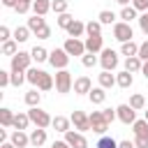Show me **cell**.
Wrapping results in <instances>:
<instances>
[{"mask_svg":"<svg viewBox=\"0 0 148 148\" xmlns=\"http://www.w3.org/2000/svg\"><path fill=\"white\" fill-rule=\"evenodd\" d=\"M28 116H30V123H32L35 127H42V130L51 127V123H53V118L49 116V111H44V109H39V106H30V109H28Z\"/></svg>","mask_w":148,"mask_h":148,"instance_id":"6da1fadb","label":"cell"},{"mask_svg":"<svg viewBox=\"0 0 148 148\" xmlns=\"http://www.w3.org/2000/svg\"><path fill=\"white\" fill-rule=\"evenodd\" d=\"M32 67V56H30V51H18L14 58H12V62H9V69L12 72H28Z\"/></svg>","mask_w":148,"mask_h":148,"instance_id":"7a4b0ae2","label":"cell"},{"mask_svg":"<svg viewBox=\"0 0 148 148\" xmlns=\"http://www.w3.org/2000/svg\"><path fill=\"white\" fill-rule=\"evenodd\" d=\"M72 88H74L72 72H67V69H58V72H56V90H58L60 95H67V92H72Z\"/></svg>","mask_w":148,"mask_h":148,"instance_id":"3957f363","label":"cell"},{"mask_svg":"<svg viewBox=\"0 0 148 148\" xmlns=\"http://www.w3.org/2000/svg\"><path fill=\"white\" fill-rule=\"evenodd\" d=\"M118 62H120L118 51H113V49H104V51L99 53V65H102L104 72H113V69L118 67Z\"/></svg>","mask_w":148,"mask_h":148,"instance_id":"277c9868","label":"cell"},{"mask_svg":"<svg viewBox=\"0 0 148 148\" xmlns=\"http://www.w3.org/2000/svg\"><path fill=\"white\" fill-rule=\"evenodd\" d=\"M113 37H116L120 44H125V42H132L134 30H132V25H130V23L118 21V23H113Z\"/></svg>","mask_w":148,"mask_h":148,"instance_id":"5b68a950","label":"cell"},{"mask_svg":"<svg viewBox=\"0 0 148 148\" xmlns=\"http://www.w3.org/2000/svg\"><path fill=\"white\" fill-rule=\"evenodd\" d=\"M69 118H72V125H74V130H76V132H81V134H83V132H88V130H90V116H88L86 111L76 109V111H72V116H69Z\"/></svg>","mask_w":148,"mask_h":148,"instance_id":"8992f818","label":"cell"},{"mask_svg":"<svg viewBox=\"0 0 148 148\" xmlns=\"http://www.w3.org/2000/svg\"><path fill=\"white\" fill-rule=\"evenodd\" d=\"M88 116H90V130H92L95 134L104 136V134L109 132V123L104 120V113H102V111H92V113H88Z\"/></svg>","mask_w":148,"mask_h":148,"instance_id":"52a82bcc","label":"cell"},{"mask_svg":"<svg viewBox=\"0 0 148 148\" xmlns=\"http://www.w3.org/2000/svg\"><path fill=\"white\" fill-rule=\"evenodd\" d=\"M49 62H51V67H56V69H67L69 56H67L65 49H53V51L49 53Z\"/></svg>","mask_w":148,"mask_h":148,"instance_id":"ba28073f","label":"cell"},{"mask_svg":"<svg viewBox=\"0 0 148 148\" xmlns=\"http://www.w3.org/2000/svg\"><path fill=\"white\" fill-rule=\"evenodd\" d=\"M62 49L67 51V56H86L88 51H86V42H81V39H74V37H67V42L62 44Z\"/></svg>","mask_w":148,"mask_h":148,"instance_id":"9c48e42d","label":"cell"},{"mask_svg":"<svg viewBox=\"0 0 148 148\" xmlns=\"http://www.w3.org/2000/svg\"><path fill=\"white\" fill-rule=\"evenodd\" d=\"M116 113H118V120L123 125H134V120H136V111L130 104H118L116 106Z\"/></svg>","mask_w":148,"mask_h":148,"instance_id":"30bf717a","label":"cell"},{"mask_svg":"<svg viewBox=\"0 0 148 148\" xmlns=\"http://www.w3.org/2000/svg\"><path fill=\"white\" fill-rule=\"evenodd\" d=\"M65 141H67L72 148H88V139H86L81 132H76V130L65 132Z\"/></svg>","mask_w":148,"mask_h":148,"instance_id":"8fae6325","label":"cell"},{"mask_svg":"<svg viewBox=\"0 0 148 148\" xmlns=\"http://www.w3.org/2000/svg\"><path fill=\"white\" fill-rule=\"evenodd\" d=\"M86 51H88V53H102V51H104V39H102V35L86 37Z\"/></svg>","mask_w":148,"mask_h":148,"instance_id":"7c38bea8","label":"cell"},{"mask_svg":"<svg viewBox=\"0 0 148 148\" xmlns=\"http://www.w3.org/2000/svg\"><path fill=\"white\" fill-rule=\"evenodd\" d=\"M90 90H92V81H90L88 76L74 79V92H76V95H88Z\"/></svg>","mask_w":148,"mask_h":148,"instance_id":"4fadbf2b","label":"cell"},{"mask_svg":"<svg viewBox=\"0 0 148 148\" xmlns=\"http://www.w3.org/2000/svg\"><path fill=\"white\" fill-rule=\"evenodd\" d=\"M9 141H12L16 148H25V146H30V134H25L23 130H14L12 136H9Z\"/></svg>","mask_w":148,"mask_h":148,"instance_id":"5bb4252c","label":"cell"},{"mask_svg":"<svg viewBox=\"0 0 148 148\" xmlns=\"http://www.w3.org/2000/svg\"><path fill=\"white\" fill-rule=\"evenodd\" d=\"M51 127H53L56 132L65 134V132H69V130H72V118H65V116H56V118H53V123H51Z\"/></svg>","mask_w":148,"mask_h":148,"instance_id":"9a60e30c","label":"cell"},{"mask_svg":"<svg viewBox=\"0 0 148 148\" xmlns=\"http://www.w3.org/2000/svg\"><path fill=\"white\" fill-rule=\"evenodd\" d=\"M46 143V130H42V127H35L32 132H30V146H35V148H42Z\"/></svg>","mask_w":148,"mask_h":148,"instance_id":"2e32d148","label":"cell"},{"mask_svg":"<svg viewBox=\"0 0 148 148\" xmlns=\"http://www.w3.org/2000/svg\"><path fill=\"white\" fill-rule=\"evenodd\" d=\"M65 32H67L69 37L79 39V37H83V35H86V23H83V21H79V18H74V23H72V25H69Z\"/></svg>","mask_w":148,"mask_h":148,"instance_id":"e0dca14e","label":"cell"},{"mask_svg":"<svg viewBox=\"0 0 148 148\" xmlns=\"http://www.w3.org/2000/svg\"><path fill=\"white\" fill-rule=\"evenodd\" d=\"M97 83H99L104 90H109V88H113V86H116V74H111V72H104V69H102V72L97 74Z\"/></svg>","mask_w":148,"mask_h":148,"instance_id":"ac0fdd59","label":"cell"},{"mask_svg":"<svg viewBox=\"0 0 148 148\" xmlns=\"http://www.w3.org/2000/svg\"><path fill=\"white\" fill-rule=\"evenodd\" d=\"M132 83H134V76H132L127 69H123V72L116 74V86H118V88H125V90H127V88H132Z\"/></svg>","mask_w":148,"mask_h":148,"instance_id":"d6986e66","label":"cell"},{"mask_svg":"<svg viewBox=\"0 0 148 148\" xmlns=\"http://www.w3.org/2000/svg\"><path fill=\"white\" fill-rule=\"evenodd\" d=\"M51 2H53V0H35V2H32V14L46 16V14L51 12Z\"/></svg>","mask_w":148,"mask_h":148,"instance_id":"ffe728a7","label":"cell"},{"mask_svg":"<svg viewBox=\"0 0 148 148\" xmlns=\"http://www.w3.org/2000/svg\"><path fill=\"white\" fill-rule=\"evenodd\" d=\"M141 67H143V60H141L139 56L125 58V69H127L130 74H136V72H141Z\"/></svg>","mask_w":148,"mask_h":148,"instance_id":"44dd1931","label":"cell"},{"mask_svg":"<svg viewBox=\"0 0 148 148\" xmlns=\"http://www.w3.org/2000/svg\"><path fill=\"white\" fill-rule=\"evenodd\" d=\"M23 99H25L28 106H39V102H42V90H39V88H30Z\"/></svg>","mask_w":148,"mask_h":148,"instance_id":"7402d4cb","label":"cell"},{"mask_svg":"<svg viewBox=\"0 0 148 148\" xmlns=\"http://www.w3.org/2000/svg\"><path fill=\"white\" fill-rule=\"evenodd\" d=\"M88 99H90L92 104H104V99H106V90H104L102 86H95V88L88 92Z\"/></svg>","mask_w":148,"mask_h":148,"instance_id":"603a6c76","label":"cell"},{"mask_svg":"<svg viewBox=\"0 0 148 148\" xmlns=\"http://www.w3.org/2000/svg\"><path fill=\"white\" fill-rule=\"evenodd\" d=\"M28 28H30V32H39L42 28H46V18L44 16H37V14H32V18H28Z\"/></svg>","mask_w":148,"mask_h":148,"instance_id":"cb8c5ba5","label":"cell"},{"mask_svg":"<svg viewBox=\"0 0 148 148\" xmlns=\"http://www.w3.org/2000/svg\"><path fill=\"white\" fill-rule=\"evenodd\" d=\"M14 116H16V113H14L12 109L2 106V109H0V125H2V127H14Z\"/></svg>","mask_w":148,"mask_h":148,"instance_id":"d4e9b609","label":"cell"},{"mask_svg":"<svg viewBox=\"0 0 148 148\" xmlns=\"http://www.w3.org/2000/svg\"><path fill=\"white\" fill-rule=\"evenodd\" d=\"M28 125H30V116H28V111L23 113V111H18L16 116H14V130H28Z\"/></svg>","mask_w":148,"mask_h":148,"instance_id":"484cf974","label":"cell"},{"mask_svg":"<svg viewBox=\"0 0 148 148\" xmlns=\"http://www.w3.org/2000/svg\"><path fill=\"white\" fill-rule=\"evenodd\" d=\"M120 53L125 56V58H132V56H139V44L132 39V42H125V44H120Z\"/></svg>","mask_w":148,"mask_h":148,"instance_id":"4316f807","label":"cell"},{"mask_svg":"<svg viewBox=\"0 0 148 148\" xmlns=\"http://www.w3.org/2000/svg\"><path fill=\"white\" fill-rule=\"evenodd\" d=\"M132 130H134V136H148V120L146 118H136Z\"/></svg>","mask_w":148,"mask_h":148,"instance_id":"83f0119b","label":"cell"},{"mask_svg":"<svg viewBox=\"0 0 148 148\" xmlns=\"http://www.w3.org/2000/svg\"><path fill=\"white\" fill-rule=\"evenodd\" d=\"M120 18H123L125 23H132L134 18L139 21V12H136L132 5H127V7H123V9H120Z\"/></svg>","mask_w":148,"mask_h":148,"instance_id":"f1b7e54d","label":"cell"},{"mask_svg":"<svg viewBox=\"0 0 148 148\" xmlns=\"http://www.w3.org/2000/svg\"><path fill=\"white\" fill-rule=\"evenodd\" d=\"M2 56H9V58H14L16 53H18V42L16 39H9V42H2Z\"/></svg>","mask_w":148,"mask_h":148,"instance_id":"f546056e","label":"cell"},{"mask_svg":"<svg viewBox=\"0 0 148 148\" xmlns=\"http://www.w3.org/2000/svg\"><path fill=\"white\" fill-rule=\"evenodd\" d=\"M97 21H99L102 25H111V23H118V21H116V14H113L111 9H102V12L97 14Z\"/></svg>","mask_w":148,"mask_h":148,"instance_id":"4dcf8cb0","label":"cell"},{"mask_svg":"<svg viewBox=\"0 0 148 148\" xmlns=\"http://www.w3.org/2000/svg\"><path fill=\"white\" fill-rule=\"evenodd\" d=\"M49 53H51V51H46L44 46H35V49L30 51V56H32L35 62H46V60H49Z\"/></svg>","mask_w":148,"mask_h":148,"instance_id":"1f68e13d","label":"cell"},{"mask_svg":"<svg viewBox=\"0 0 148 148\" xmlns=\"http://www.w3.org/2000/svg\"><path fill=\"white\" fill-rule=\"evenodd\" d=\"M42 74H44V69H39V67H30V69L25 72V79H28V83H32V86L37 88V83H39Z\"/></svg>","mask_w":148,"mask_h":148,"instance_id":"d6a6232c","label":"cell"},{"mask_svg":"<svg viewBox=\"0 0 148 148\" xmlns=\"http://www.w3.org/2000/svg\"><path fill=\"white\" fill-rule=\"evenodd\" d=\"M53 86H56V79H53L51 74H46V72H44V74H42V79H39V83H37V88H39L42 92H46V90H51Z\"/></svg>","mask_w":148,"mask_h":148,"instance_id":"836d02e7","label":"cell"},{"mask_svg":"<svg viewBox=\"0 0 148 148\" xmlns=\"http://www.w3.org/2000/svg\"><path fill=\"white\" fill-rule=\"evenodd\" d=\"M134 111H141L143 106H146V97L141 95V92H134V95H130V102H127Z\"/></svg>","mask_w":148,"mask_h":148,"instance_id":"e575fe53","label":"cell"},{"mask_svg":"<svg viewBox=\"0 0 148 148\" xmlns=\"http://www.w3.org/2000/svg\"><path fill=\"white\" fill-rule=\"evenodd\" d=\"M14 39H16L18 44L28 42V39H30V28H28V25H18V28L14 30Z\"/></svg>","mask_w":148,"mask_h":148,"instance_id":"d590c367","label":"cell"},{"mask_svg":"<svg viewBox=\"0 0 148 148\" xmlns=\"http://www.w3.org/2000/svg\"><path fill=\"white\" fill-rule=\"evenodd\" d=\"M86 35H88V37L102 35V23H99V21H88V23H86Z\"/></svg>","mask_w":148,"mask_h":148,"instance_id":"8d00e7d4","label":"cell"},{"mask_svg":"<svg viewBox=\"0 0 148 148\" xmlns=\"http://www.w3.org/2000/svg\"><path fill=\"white\" fill-rule=\"evenodd\" d=\"M67 7H69L67 0H53V2H51V12H56L58 16H60V14H67Z\"/></svg>","mask_w":148,"mask_h":148,"instance_id":"74e56055","label":"cell"},{"mask_svg":"<svg viewBox=\"0 0 148 148\" xmlns=\"http://www.w3.org/2000/svg\"><path fill=\"white\" fill-rule=\"evenodd\" d=\"M97 148H118V141H116L113 136L104 134V136H99V141H97Z\"/></svg>","mask_w":148,"mask_h":148,"instance_id":"f35d334b","label":"cell"},{"mask_svg":"<svg viewBox=\"0 0 148 148\" xmlns=\"http://www.w3.org/2000/svg\"><path fill=\"white\" fill-rule=\"evenodd\" d=\"M72 23H74V16H72V14H60V16H58V28L67 30Z\"/></svg>","mask_w":148,"mask_h":148,"instance_id":"ab89813d","label":"cell"},{"mask_svg":"<svg viewBox=\"0 0 148 148\" xmlns=\"http://www.w3.org/2000/svg\"><path fill=\"white\" fill-rule=\"evenodd\" d=\"M81 62H83V67H95L99 62V58H97V53H86L81 58Z\"/></svg>","mask_w":148,"mask_h":148,"instance_id":"60d3db41","label":"cell"},{"mask_svg":"<svg viewBox=\"0 0 148 148\" xmlns=\"http://www.w3.org/2000/svg\"><path fill=\"white\" fill-rule=\"evenodd\" d=\"M23 81H28L25 79V72H12V86H23Z\"/></svg>","mask_w":148,"mask_h":148,"instance_id":"b9f144b4","label":"cell"},{"mask_svg":"<svg viewBox=\"0 0 148 148\" xmlns=\"http://www.w3.org/2000/svg\"><path fill=\"white\" fill-rule=\"evenodd\" d=\"M7 86H12V72L0 69V88H7Z\"/></svg>","mask_w":148,"mask_h":148,"instance_id":"7bdbcfd3","label":"cell"},{"mask_svg":"<svg viewBox=\"0 0 148 148\" xmlns=\"http://www.w3.org/2000/svg\"><path fill=\"white\" fill-rule=\"evenodd\" d=\"M9 39H14V32L7 25H0V42H9Z\"/></svg>","mask_w":148,"mask_h":148,"instance_id":"ee69618b","label":"cell"},{"mask_svg":"<svg viewBox=\"0 0 148 148\" xmlns=\"http://www.w3.org/2000/svg\"><path fill=\"white\" fill-rule=\"evenodd\" d=\"M102 113H104V120L111 125L113 120H118V113H116V109H102Z\"/></svg>","mask_w":148,"mask_h":148,"instance_id":"f6af8a7d","label":"cell"},{"mask_svg":"<svg viewBox=\"0 0 148 148\" xmlns=\"http://www.w3.org/2000/svg\"><path fill=\"white\" fill-rule=\"evenodd\" d=\"M30 9H32V5H28V2H21V0H18V2H16V7H14V12H16V14H28Z\"/></svg>","mask_w":148,"mask_h":148,"instance_id":"bcb514c9","label":"cell"},{"mask_svg":"<svg viewBox=\"0 0 148 148\" xmlns=\"http://www.w3.org/2000/svg\"><path fill=\"white\" fill-rule=\"evenodd\" d=\"M139 58H141V60H143V62H146V60H148V39H146V42H141V44H139Z\"/></svg>","mask_w":148,"mask_h":148,"instance_id":"7dc6e473","label":"cell"},{"mask_svg":"<svg viewBox=\"0 0 148 148\" xmlns=\"http://www.w3.org/2000/svg\"><path fill=\"white\" fill-rule=\"evenodd\" d=\"M139 28H141V30L148 35V12H143V14L139 16Z\"/></svg>","mask_w":148,"mask_h":148,"instance_id":"c3c4849f","label":"cell"},{"mask_svg":"<svg viewBox=\"0 0 148 148\" xmlns=\"http://www.w3.org/2000/svg\"><path fill=\"white\" fill-rule=\"evenodd\" d=\"M134 146L136 148H148V136H134Z\"/></svg>","mask_w":148,"mask_h":148,"instance_id":"681fc988","label":"cell"},{"mask_svg":"<svg viewBox=\"0 0 148 148\" xmlns=\"http://www.w3.org/2000/svg\"><path fill=\"white\" fill-rule=\"evenodd\" d=\"M37 37H39V39H49V37H51V28H49V25L42 28V30L37 32Z\"/></svg>","mask_w":148,"mask_h":148,"instance_id":"f907efd6","label":"cell"},{"mask_svg":"<svg viewBox=\"0 0 148 148\" xmlns=\"http://www.w3.org/2000/svg\"><path fill=\"white\" fill-rule=\"evenodd\" d=\"M51 148H72V146H69L65 139H60V141H53V143H51Z\"/></svg>","mask_w":148,"mask_h":148,"instance_id":"816d5d0a","label":"cell"},{"mask_svg":"<svg viewBox=\"0 0 148 148\" xmlns=\"http://www.w3.org/2000/svg\"><path fill=\"white\" fill-rule=\"evenodd\" d=\"M118 148H136V146H134V141H127L125 139V141H118Z\"/></svg>","mask_w":148,"mask_h":148,"instance_id":"f5cc1de1","label":"cell"},{"mask_svg":"<svg viewBox=\"0 0 148 148\" xmlns=\"http://www.w3.org/2000/svg\"><path fill=\"white\" fill-rule=\"evenodd\" d=\"M0 2H2V5H5V7H12V9H14V7H16V2H18V0H0Z\"/></svg>","mask_w":148,"mask_h":148,"instance_id":"db71d44e","label":"cell"},{"mask_svg":"<svg viewBox=\"0 0 148 148\" xmlns=\"http://www.w3.org/2000/svg\"><path fill=\"white\" fill-rule=\"evenodd\" d=\"M141 74H143V76H146V79H148V60H146V62H143V67H141Z\"/></svg>","mask_w":148,"mask_h":148,"instance_id":"11a10c76","label":"cell"},{"mask_svg":"<svg viewBox=\"0 0 148 148\" xmlns=\"http://www.w3.org/2000/svg\"><path fill=\"white\" fill-rule=\"evenodd\" d=\"M5 141H7V132H5V130H0V143H5Z\"/></svg>","mask_w":148,"mask_h":148,"instance_id":"9f6ffc18","label":"cell"},{"mask_svg":"<svg viewBox=\"0 0 148 148\" xmlns=\"http://www.w3.org/2000/svg\"><path fill=\"white\" fill-rule=\"evenodd\" d=\"M0 148H16L12 141H5V143H0Z\"/></svg>","mask_w":148,"mask_h":148,"instance_id":"6f0895ef","label":"cell"},{"mask_svg":"<svg viewBox=\"0 0 148 148\" xmlns=\"http://www.w3.org/2000/svg\"><path fill=\"white\" fill-rule=\"evenodd\" d=\"M116 2H118V5H120V7H127V5H130V2H132V0H116Z\"/></svg>","mask_w":148,"mask_h":148,"instance_id":"680465c9","label":"cell"},{"mask_svg":"<svg viewBox=\"0 0 148 148\" xmlns=\"http://www.w3.org/2000/svg\"><path fill=\"white\" fill-rule=\"evenodd\" d=\"M21 2H28V5H32V2H35V0H21Z\"/></svg>","mask_w":148,"mask_h":148,"instance_id":"91938a15","label":"cell"},{"mask_svg":"<svg viewBox=\"0 0 148 148\" xmlns=\"http://www.w3.org/2000/svg\"><path fill=\"white\" fill-rule=\"evenodd\" d=\"M143 118H146V120H148V111H146V116H143Z\"/></svg>","mask_w":148,"mask_h":148,"instance_id":"94428289","label":"cell"}]
</instances>
